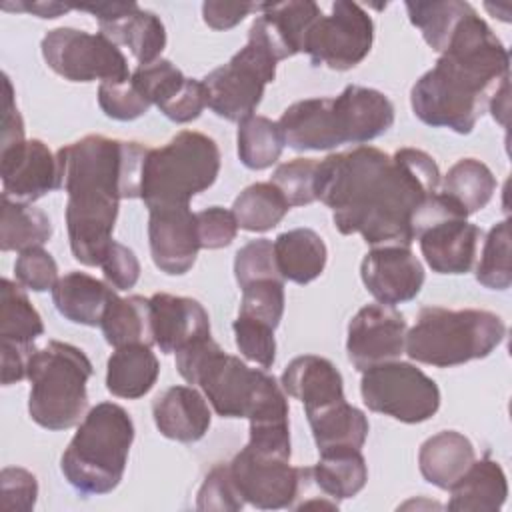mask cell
<instances>
[{"label": "cell", "mask_w": 512, "mask_h": 512, "mask_svg": "<svg viewBox=\"0 0 512 512\" xmlns=\"http://www.w3.org/2000/svg\"><path fill=\"white\" fill-rule=\"evenodd\" d=\"M438 184L436 160L418 148L390 156L374 146H356L328 154L314 174L316 200L332 208L338 232L360 234L372 246L410 248L414 212Z\"/></svg>", "instance_id": "6da1fadb"}, {"label": "cell", "mask_w": 512, "mask_h": 512, "mask_svg": "<svg viewBox=\"0 0 512 512\" xmlns=\"http://www.w3.org/2000/svg\"><path fill=\"white\" fill-rule=\"evenodd\" d=\"M150 148L140 142L84 136L58 150L66 202V228L72 256L84 266H100L122 198H140L144 160Z\"/></svg>", "instance_id": "7a4b0ae2"}, {"label": "cell", "mask_w": 512, "mask_h": 512, "mask_svg": "<svg viewBox=\"0 0 512 512\" xmlns=\"http://www.w3.org/2000/svg\"><path fill=\"white\" fill-rule=\"evenodd\" d=\"M506 80H510L508 50L472 8L456 26L434 68L412 86L410 104L424 124L470 134Z\"/></svg>", "instance_id": "3957f363"}, {"label": "cell", "mask_w": 512, "mask_h": 512, "mask_svg": "<svg viewBox=\"0 0 512 512\" xmlns=\"http://www.w3.org/2000/svg\"><path fill=\"white\" fill-rule=\"evenodd\" d=\"M176 368L188 384L202 388L222 418L288 420V398L282 384L264 370L250 368L238 356L226 354L212 336L198 338L178 350Z\"/></svg>", "instance_id": "277c9868"}, {"label": "cell", "mask_w": 512, "mask_h": 512, "mask_svg": "<svg viewBox=\"0 0 512 512\" xmlns=\"http://www.w3.org/2000/svg\"><path fill=\"white\" fill-rule=\"evenodd\" d=\"M132 440L130 414L114 402H100L80 422L62 454L60 470L80 494H108L124 476Z\"/></svg>", "instance_id": "5b68a950"}, {"label": "cell", "mask_w": 512, "mask_h": 512, "mask_svg": "<svg viewBox=\"0 0 512 512\" xmlns=\"http://www.w3.org/2000/svg\"><path fill=\"white\" fill-rule=\"evenodd\" d=\"M504 334V320L490 310L424 306L416 324L406 332L404 352L416 362L450 368L486 358Z\"/></svg>", "instance_id": "8992f818"}, {"label": "cell", "mask_w": 512, "mask_h": 512, "mask_svg": "<svg viewBox=\"0 0 512 512\" xmlns=\"http://www.w3.org/2000/svg\"><path fill=\"white\" fill-rule=\"evenodd\" d=\"M94 368L78 346L50 340L36 348L28 360L30 418L48 430H68L80 422L88 408L86 382Z\"/></svg>", "instance_id": "52a82bcc"}, {"label": "cell", "mask_w": 512, "mask_h": 512, "mask_svg": "<svg viewBox=\"0 0 512 512\" xmlns=\"http://www.w3.org/2000/svg\"><path fill=\"white\" fill-rule=\"evenodd\" d=\"M218 172V144L202 132L182 130L162 148L148 150L140 198L148 210L188 206L216 182Z\"/></svg>", "instance_id": "ba28073f"}, {"label": "cell", "mask_w": 512, "mask_h": 512, "mask_svg": "<svg viewBox=\"0 0 512 512\" xmlns=\"http://www.w3.org/2000/svg\"><path fill=\"white\" fill-rule=\"evenodd\" d=\"M360 394L368 410L404 424L426 422L440 408L438 384L414 364L400 360L364 370Z\"/></svg>", "instance_id": "9c48e42d"}, {"label": "cell", "mask_w": 512, "mask_h": 512, "mask_svg": "<svg viewBox=\"0 0 512 512\" xmlns=\"http://www.w3.org/2000/svg\"><path fill=\"white\" fill-rule=\"evenodd\" d=\"M274 56L256 40L246 42L224 66L202 78L208 90V108L230 122H240L254 114L266 84L276 78Z\"/></svg>", "instance_id": "30bf717a"}, {"label": "cell", "mask_w": 512, "mask_h": 512, "mask_svg": "<svg viewBox=\"0 0 512 512\" xmlns=\"http://www.w3.org/2000/svg\"><path fill=\"white\" fill-rule=\"evenodd\" d=\"M42 56L50 70L70 82H124L130 78L122 50L104 34L78 28H54L42 38Z\"/></svg>", "instance_id": "8fae6325"}, {"label": "cell", "mask_w": 512, "mask_h": 512, "mask_svg": "<svg viewBox=\"0 0 512 512\" xmlns=\"http://www.w3.org/2000/svg\"><path fill=\"white\" fill-rule=\"evenodd\" d=\"M374 40V22L356 2L336 0L328 16L312 26L304 52L314 66L330 70H350L370 52Z\"/></svg>", "instance_id": "7c38bea8"}, {"label": "cell", "mask_w": 512, "mask_h": 512, "mask_svg": "<svg viewBox=\"0 0 512 512\" xmlns=\"http://www.w3.org/2000/svg\"><path fill=\"white\" fill-rule=\"evenodd\" d=\"M230 472L244 502L260 510L292 508L296 502L302 468L290 466V458L260 454L244 446L232 458Z\"/></svg>", "instance_id": "4fadbf2b"}, {"label": "cell", "mask_w": 512, "mask_h": 512, "mask_svg": "<svg viewBox=\"0 0 512 512\" xmlns=\"http://www.w3.org/2000/svg\"><path fill=\"white\" fill-rule=\"evenodd\" d=\"M406 320L402 312L388 304H368L356 312L348 324L346 354L360 372L404 354Z\"/></svg>", "instance_id": "5bb4252c"}, {"label": "cell", "mask_w": 512, "mask_h": 512, "mask_svg": "<svg viewBox=\"0 0 512 512\" xmlns=\"http://www.w3.org/2000/svg\"><path fill=\"white\" fill-rule=\"evenodd\" d=\"M76 8L90 12L98 20L100 34L116 46H128L138 66L160 60L166 46V28L154 12L140 8L136 2H98Z\"/></svg>", "instance_id": "9a60e30c"}, {"label": "cell", "mask_w": 512, "mask_h": 512, "mask_svg": "<svg viewBox=\"0 0 512 512\" xmlns=\"http://www.w3.org/2000/svg\"><path fill=\"white\" fill-rule=\"evenodd\" d=\"M2 194L32 204L64 186L58 156L42 140H22L0 148Z\"/></svg>", "instance_id": "2e32d148"}, {"label": "cell", "mask_w": 512, "mask_h": 512, "mask_svg": "<svg viewBox=\"0 0 512 512\" xmlns=\"http://www.w3.org/2000/svg\"><path fill=\"white\" fill-rule=\"evenodd\" d=\"M360 276L366 290L388 306L414 300L424 284L422 262L408 246H374L362 258Z\"/></svg>", "instance_id": "e0dca14e"}, {"label": "cell", "mask_w": 512, "mask_h": 512, "mask_svg": "<svg viewBox=\"0 0 512 512\" xmlns=\"http://www.w3.org/2000/svg\"><path fill=\"white\" fill-rule=\"evenodd\" d=\"M260 12L248 30V38L262 44L276 62L304 52L312 26L322 18L320 6L310 0L260 4Z\"/></svg>", "instance_id": "ac0fdd59"}, {"label": "cell", "mask_w": 512, "mask_h": 512, "mask_svg": "<svg viewBox=\"0 0 512 512\" xmlns=\"http://www.w3.org/2000/svg\"><path fill=\"white\" fill-rule=\"evenodd\" d=\"M150 256L164 274H186L198 256L200 242L196 230V212L190 206L148 210Z\"/></svg>", "instance_id": "d6986e66"}, {"label": "cell", "mask_w": 512, "mask_h": 512, "mask_svg": "<svg viewBox=\"0 0 512 512\" xmlns=\"http://www.w3.org/2000/svg\"><path fill=\"white\" fill-rule=\"evenodd\" d=\"M284 144L292 150H332L346 144L334 98H306L290 104L280 120Z\"/></svg>", "instance_id": "ffe728a7"}, {"label": "cell", "mask_w": 512, "mask_h": 512, "mask_svg": "<svg viewBox=\"0 0 512 512\" xmlns=\"http://www.w3.org/2000/svg\"><path fill=\"white\" fill-rule=\"evenodd\" d=\"M152 336L164 354H176L190 342L210 336V318L204 306L188 296L156 292L150 296Z\"/></svg>", "instance_id": "44dd1931"}, {"label": "cell", "mask_w": 512, "mask_h": 512, "mask_svg": "<svg viewBox=\"0 0 512 512\" xmlns=\"http://www.w3.org/2000/svg\"><path fill=\"white\" fill-rule=\"evenodd\" d=\"M480 238L482 230L466 218L440 220L418 236L426 264L438 274L470 272Z\"/></svg>", "instance_id": "7402d4cb"}, {"label": "cell", "mask_w": 512, "mask_h": 512, "mask_svg": "<svg viewBox=\"0 0 512 512\" xmlns=\"http://www.w3.org/2000/svg\"><path fill=\"white\" fill-rule=\"evenodd\" d=\"M346 144H362L382 136L394 124V104L374 88L346 86L334 96Z\"/></svg>", "instance_id": "603a6c76"}, {"label": "cell", "mask_w": 512, "mask_h": 512, "mask_svg": "<svg viewBox=\"0 0 512 512\" xmlns=\"http://www.w3.org/2000/svg\"><path fill=\"white\" fill-rule=\"evenodd\" d=\"M154 424L162 436L176 442L200 440L212 422L204 396L192 386H170L152 404Z\"/></svg>", "instance_id": "cb8c5ba5"}, {"label": "cell", "mask_w": 512, "mask_h": 512, "mask_svg": "<svg viewBox=\"0 0 512 512\" xmlns=\"http://www.w3.org/2000/svg\"><path fill=\"white\" fill-rule=\"evenodd\" d=\"M282 388L288 396L300 400L304 410L344 400V380L338 368L322 356H296L282 372Z\"/></svg>", "instance_id": "d4e9b609"}, {"label": "cell", "mask_w": 512, "mask_h": 512, "mask_svg": "<svg viewBox=\"0 0 512 512\" xmlns=\"http://www.w3.org/2000/svg\"><path fill=\"white\" fill-rule=\"evenodd\" d=\"M118 294L114 288L86 272H68L52 288L56 310L70 322L100 326L108 304Z\"/></svg>", "instance_id": "484cf974"}, {"label": "cell", "mask_w": 512, "mask_h": 512, "mask_svg": "<svg viewBox=\"0 0 512 512\" xmlns=\"http://www.w3.org/2000/svg\"><path fill=\"white\" fill-rule=\"evenodd\" d=\"M448 510L452 512H496L508 496V482L502 466L484 456L448 488Z\"/></svg>", "instance_id": "4316f807"}, {"label": "cell", "mask_w": 512, "mask_h": 512, "mask_svg": "<svg viewBox=\"0 0 512 512\" xmlns=\"http://www.w3.org/2000/svg\"><path fill=\"white\" fill-rule=\"evenodd\" d=\"M474 460L472 442L456 430H442L430 436L418 452L422 478L440 490H448Z\"/></svg>", "instance_id": "83f0119b"}, {"label": "cell", "mask_w": 512, "mask_h": 512, "mask_svg": "<svg viewBox=\"0 0 512 512\" xmlns=\"http://www.w3.org/2000/svg\"><path fill=\"white\" fill-rule=\"evenodd\" d=\"M306 418L318 452L330 448H362L370 430L362 410L344 400L306 410Z\"/></svg>", "instance_id": "f1b7e54d"}, {"label": "cell", "mask_w": 512, "mask_h": 512, "mask_svg": "<svg viewBox=\"0 0 512 512\" xmlns=\"http://www.w3.org/2000/svg\"><path fill=\"white\" fill-rule=\"evenodd\" d=\"M158 374L160 364L150 346H120L106 362V388L118 398L136 400L152 390Z\"/></svg>", "instance_id": "f546056e"}, {"label": "cell", "mask_w": 512, "mask_h": 512, "mask_svg": "<svg viewBox=\"0 0 512 512\" xmlns=\"http://www.w3.org/2000/svg\"><path fill=\"white\" fill-rule=\"evenodd\" d=\"M272 244L282 280L308 284L324 272L328 250L320 234H316L312 228H294L282 232Z\"/></svg>", "instance_id": "4dcf8cb0"}, {"label": "cell", "mask_w": 512, "mask_h": 512, "mask_svg": "<svg viewBox=\"0 0 512 512\" xmlns=\"http://www.w3.org/2000/svg\"><path fill=\"white\" fill-rule=\"evenodd\" d=\"M314 484L328 498L340 502L356 496L368 480V466L358 448H330L320 452V460L310 466Z\"/></svg>", "instance_id": "1f68e13d"}, {"label": "cell", "mask_w": 512, "mask_h": 512, "mask_svg": "<svg viewBox=\"0 0 512 512\" xmlns=\"http://www.w3.org/2000/svg\"><path fill=\"white\" fill-rule=\"evenodd\" d=\"M106 342L114 348L128 344H154L150 298L144 296H116L100 322Z\"/></svg>", "instance_id": "d6a6232c"}, {"label": "cell", "mask_w": 512, "mask_h": 512, "mask_svg": "<svg viewBox=\"0 0 512 512\" xmlns=\"http://www.w3.org/2000/svg\"><path fill=\"white\" fill-rule=\"evenodd\" d=\"M52 236V222L48 214L32 204L18 202L2 194V224L0 248L2 252H24L28 248L44 246Z\"/></svg>", "instance_id": "836d02e7"}, {"label": "cell", "mask_w": 512, "mask_h": 512, "mask_svg": "<svg viewBox=\"0 0 512 512\" xmlns=\"http://www.w3.org/2000/svg\"><path fill=\"white\" fill-rule=\"evenodd\" d=\"M22 288L8 278L0 282V342L34 346L44 334V324Z\"/></svg>", "instance_id": "e575fe53"}, {"label": "cell", "mask_w": 512, "mask_h": 512, "mask_svg": "<svg viewBox=\"0 0 512 512\" xmlns=\"http://www.w3.org/2000/svg\"><path fill=\"white\" fill-rule=\"evenodd\" d=\"M496 178L492 170L476 158H460L444 176L442 192L464 208L470 216L482 210L494 196Z\"/></svg>", "instance_id": "d590c367"}, {"label": "cell", "mask_w": 512, "mask_h": 512, "mask_svg": "<svg viewBox=\"0 0 512 512\" xmlns=\"http://www.w3.org/2000/svg\"><path fill=\"white\" fill-rule=\"evenodd\" d=\"M288 210L290 204L272 182L250 184L236 196L232 204L238 228L248 232L272 230L282 222Z\"/></svg>", "instance_id": "8d00e7d4"}, {"label": "cell", "mask_w": 512, "mask_h": 512, "mask_svg": "<svg viewBox=\"0 0 512 512\" xmlns=\"http://www.w3.org/2000/svg\"><path fill=\"white\" fill-rule=\"evenodd\" d=\"M238 158L250 170H264L278 162L284 150V138L278 122L252 114L238 122Z\"/></svg>", "instance_id": "74e56055"}, {"label": "cell", "mask_w": 512, "mask_h": 512, "mask_svg": "<svg viewBox=\"0 0 512 512\" xmlns=\"http://www.w3.org/2000/svg\"><path fill=\"white\" fill-rule=\"evenodd\" d=\"M410 22L422 32L426 44L444 52L450 36L454 34L460 20L472 10L468 2L460 0H432V2H406Z\"/></svg>", "instance_id": "f35d334b"}, {"label": "cell", "mask_w": 512, "mask_h": 512, "mask_svg": "<svg viewBox=\"0 0 512 512\" xmlns=\"http://www.w3.org/2000/svg\"><path fill=\"white\" fill-rule=\"evenodd\" d=\"M476 280L490 290H506L512 284L510 264V222L494 224L484 240L482 256L476 266Z\"/></svg>", "instance_id": "ab89813d"}, {"label": "cell", "mask_w": 512, "mask_h": 512, "mask_svg": "<svg viewBox=\"0 0 512 512\" xmlns=\"http://www.w3.org/2000/svg\"><path fill=\"white\" fill-rule=\"evenodd\" d=\"M284 314V280H256L242 288L240 316L256 318L276 330Z\"/></svg>", "instance_id": "60d3db41"}, {"label": "cell", "mask_w": 512, "mask_h": 512, "mask_svg": "<svg viewBox=\"0 0 512 512\" xmlns=\"http://www.w3.org/2000/svg\"><path fill=\"white\" fill-rule=\"evenodd\" d=\"M130 80L150 104L162 106L182 88V84L186 82V76L170 60L160 58L152 64L138 66L130 74Z\"/></svg>", "instance_id": "b9f144b4"}, {"label": "cell", "mask_w": 512, "mask_h": 512, "mask_svg": "<svg viewBox=\"0 0 512 512\" xmlns=\"http://www.w3.org/2000/svg\"><path fill=\"white\" fill-rule=\"evenodd\" d=\"M318 160L314 158H294L280 164L270 182L282 192L286 202L292 206H306L316 200L314 194V174Z\"/></svg>", "instance_id": "7bdbcfd3"}, {"label": "cell", "mask_w": 512, "mask_h": 512, "mask_svg": "<svg viewBox=\"0 0 512 512\" xmlns=\"http://www.w3.org/2000/svg\"><path fill=\"white\" fill-rule=\"evenodd\" d=\"M236 346L244 358L258 364L260 368H270L276 360V340L274 328L248 316H240L232 322Z\"/></svg>", "instance_id": "ee69618b"}, {"label": "cell", "mask_w": 512, "mask_h": 512, "mask_svg": "<svg viewBox=\"0 0 512 512\" xmlns=\"http://www.w3.org/2000/svg\"><path fill=\"white\" fill-rule=\"evenodd\" d=\"M234 278L240 288L256 282V280H282L276 256H274V244L268 238H258L246 242L234 258Z\"/></svg>", "instance_id": "f6af8a7d"}, {"label": "cell", "mask_w": 512, "mask_h": 512, "mask_svg": "<svg viewBox=\"0 0 512 512\" xmlns=\"http://www.w3.org/2000/svg\"><path fill=\"white\" fill-rule=\"evenodd\" d=\"M98 104L108 118L120 122L136 120L152 106L130 78L124 82H102L98 86Z\"/></svg>", "instance_id": "bcb514c9"}, {"label": "cell", "mask_w": 512, "mask_h": 512, "mask_svg": "<svg viewBox=\"0 0 512 512\" xmlns=\"http://www.w3.org/2000/svg\"><path fill=\"white\" fill-rule=\"evenodd\" d=\"M244 506V498L232 478L230 464H216L204 478L198 496V510H240Z\"/></svg>", "instance_id": "7dc6e473"}, {"label": "cell", "mask_w": 512, "mask_h": 512, "mask_svg": "<svg viewBox=\"0 0 512 512\" xmlns=\"http://www.w3.org/2000/svg\"><path fill=\"white\" fill-rule=\"evenodd\" d=\"M14 274L18 284L34 292L52 290L58 282V264L50 252L42 246L28 248L18 254L14 262Z\"/></svg>", "instance_id": "c3c4849f"}, {"label": "cell", "mask_w": 512, "mask_h": 512, "mask_svg": "<svg viewBox=\"0 0 512 512\" xmlns=\"http://www.w3.org/2000/svg\"><path fill=\"white\" fill-rule=\"evenodd\" d=\"M196 230L200 248L218 250L232 244L238 232V222L232 210L222 206H210L196 212Z\"/></svg>", "instance_id": "681fc988"}, {"label": "cell", "mask_w": 512, "mask_h": 512, "mask_svg": "<svg viewBox=\"0 0 512 512\" xmlns=\"http://www.w3.org/2000/svg\"><path fill=\"white\" fill-rule=\"evenodd\" d=\"M100 268L104 272L106 282L114 290H130L140 278V262L136 254L116 240H112L106 248L100 260Z\"/></svg>", "instance_id": "f907efd6"}, {"label": "cell", "mask_w": 512, "mask_h": 512, "mask_svg": "<svg viewBox=\"0 0 512 512\" xmlns=\"http://www.w3.org/2000/svg\"><path fill=\"white\" fill-rule=\"evenodd\" d=\"M2 508L16 512H30L36 504L38 482L36 476L24 468L8 466L0 474Z\"/></svg>", "instance_id": "816d5d0a"}, {"label": "cell", "mask_w": 512, "mask_h": 512, "mask_svg": "<svg viewBox=\"0 0 512 512\" xmlns=\"http://www.w3.org/2000/svg\"><path fill=\"white\" fill-rule=\"evenodd\" d=\"M206 106H208V90H206L204 82L186 78L182 88L170 100H166L162 106H158V110L168 120L186 124V122L196 120Z\"/></svg>", "instance_id": "f5cc1de1"}, {"label": "cell", "mask_w": 512, "mask_h": 512, "mask_svg": "<svg viewBox=\"0 0 512 512\" xmlns=\"http://www.w3.org/2000/svg\"><path fill=\"white\" fill-rule=\"evenodd\" d=\"M256 10H260V4L208 0L202 4V18L214 30H230Z\"/></svg>", "instance_id": "db71d44e"}, {"label": "cell", "mask_w": 512, "mask_h": 512, "mask_svg": "<svg viewBox=\"0 0 512 512\" xmlns=\"http://www.w3.org/2000/svg\"><path fill=\"white\" fill-rule=\"evenodd\" d=\"M0 350H2V384L10 386L26 378L28 360L36 348L12 344V342H0Z\"/></svg>", "instance_id": "11a10c76"}, {"label": "cell", "mask_w": 512, "mask_h": 512, "mask_svg": "<svg viewBox=\"0 0 512 512\" xmlns=\"http://www.w3.org/2000/svg\"><path fill=\"white\" fill-rule=\"evenodd\" d=\"M24 138V122L18 112L16 100H14V88L10 78L4 74V116H2V146L8 148L16 142H22Z\"/></svg>", "instance_id": "9f6ffc18"}, {"label": "cell", "mask_w": 512, "mask_h": 512, "mask_svg": "<svg viewBox=\"0 0 512 512\" xmlns=\"http://www.w3.org/2000/svg\"><path fill=\"white\" fill-rule=\"evenodd\" d=\"M4 10H24V12H30V14H36L38 18H58L60 14L68 12L70 8L74 6H66V4H60V2H20V4H2Z\"/></svg>", "instance_id": "6f0895ef"}, {"label": "cell", "mask_w": 512, "mask_h": 512, "mask_svg": "<svg viewBox=\"0 0 512 512\" xmlns=\"http://www.w3.org/2000/svg\"><path fill=\"white\" fill-rule=\"evenodd\" d=\"M508 88H510V80H506V82L494 92V96H492L490 102H488V108H490L492 116H494L502 126H506V116H508Z\"/></svg>", "instance_id": "680465c9"}]
</instances>
